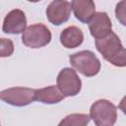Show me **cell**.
Listing matches in <instances>:
<instances>
[{
  "label": "cell",
  "mask_w": 126,
  "mask_h": 126,
  "mask_svg": "<svg viewBox=\"0 0 126 126\" xmlns=\"http://www.w3.org/2000/svg\"><path fill=\"white\" fill-rule=\"evenodd\" d=\"M72 4L68 1H52L46 8L47 20L54 26H60L66 23L71 15Z\"/></svg>",
  "instance_id": "obj_7"
},
{
  "label": "cell",
  "mask_w": 126,
  "mask_h": 126,
  "mask_svg": "<svg viewBox=\"0 0 126 126\" xmlns=\"http://www.w3.org/2000/svg\"><path fill=\"white\" fill-rule=\"evenodd\" d=\"M71 4L75 17L82 23L89 24L95 15V5L92 0H74Z\"/></svg>",
  "instance_id": "obj_10"
},
{
  "label": "cell",
  "mask_w": 126,
  "mask_h": 126,
  "mask_svg": "<svg viewBox=\"0 0 126 126\" xmlns=\"http://www.w3.org/2000/svg\"><path fill=\"white\" fill-rule=\"evenodd\" d=\"M63 94L57 86H48L42 89L35 90V99L39 102L46 104L58 103L64 99Z\"/></svg>",
  "instance_id": "obj_12"
},
{
  "label": "cell",
  "mask_w": 126,
  "mask_h": 126,
  "mask_svg": "<svg viewBox=\"0 0 126 126\" xmlns=\"http://www.w3.org/2000/svg\"><path fill=\"white\" fill-rule=\"evenodd\" d=\"M115 16L118 22L126 27V0L120 1L115 7Z\"/></svg>",
  "instance_id": "obj_14"
},
{
  "label": "cell",
  "mask_w": 126,
  "mask_h": 126,
  "mask_svg": "<svg viewBox=\"0 0 126 126\" xmlns=\"http://www.w3.org/2000/svg\"><path fill=\"white\" fill-rule=\"evenodd\" d=\"M91 120L90 115L85 113H72L63 118L57 126H87Z\"/></svg>",
  "instance_id": "obj_13"
},
{
  "label": "cell",
  "mask_w": 126,
  "mask_h": 126,
  "mask_svg": "<svg viewBox=\"0 0 126 126\" xmlns=\"http://www.w3.org/2000/svg\"><path fill=\"white\" fill-rule=\"evenodd\" d=\"M51 32L43 24H34L28 27L22 34L23 43L31 48H40L51 41Z\"/></svg>",
  "instance_id": "obj_4"
},
{
  "label": "cell",
  "mask_w": 126,
  "mask_h": 126,
  "mask_svg": "<svg viewBox=\"0 0 126 126\" xmlns=\"http://www.w3.org/2000/svg\"><path fill=\"white\" fill-rule=\"evenodd\" d=\"M95 47L102 57L113 66H126V48L123 47L120 38L113 32L102 38L95 39Z\"/></svg>",
  "instance_id": "obj_1"
},
{
  "label": "cell",
  "mask_w": 126,
  "mask_h": 126,
  "mask_svg": "<svg viewBox=\"0 0 126 126\" xmlns=\"http://www.w3.org/2000/svg\"><path fill=\"white\" fill-rule=\"evenodd\" d=\"M89 30L95 39L102 38L112 32L111 21L105 12H97L89 23Z\"/></svg>",
  "instance_id": "obj_9"
},
{
  "label": "cell",
  "mask_w": 126,
  "mask_h": 126,
  "mask_svg": "<svg viewBox=\"0 0 126 126\" xmlns=\"http://www.w3.org/2000/svg\"><path fill=\"white\" fill-rule=\"evenodd\" d=\"M27 18L25 13L20 9L10 11L3 21L2 31L5 33L19 34L27 29Z\"/></svg>",
  "instance_id": "obj_8"
},
{
  "label": "cell",
  "mask_w": 126,
  "mask_h": 126,
  "mask_svg": "<svg viewBox=\"0 0 126 126\" xmlns=\"http://www.w3.org/2000/svg\"><path fill=\"white\" fill-rule=\"evenodd\" d=\"M90 117L96 126H113L117 119L116 106L107 99H98L92 104Z\"/></svg>",
  "instance_id": "obj_3"
},
{
  "label": "cell",
  "mask_w": 126,
  "mask_h": 126,
  "mask_svg": "<svg viewBox=\"0 0 126 126\" xmlns=\"http://www.w3.org/2000/svg\"><path fill=\"white\" fill-rule=\"evenodd\" d=\"M84 41V33L76 26H70L64 29L60 33V42L66 48H76Z\"/></svg>",
  "instance_id": "obj_11"
},
{
  "label": "cell",
  "mask_w": 126,
  "mask_h": 126,
  "mask_svg": "<svg viewBox=\"0 0 126 126\" xmlns=\"http://www.w3.org/2000/svg\"><path fill=\"white\" fill-rule=\"evenodd\" d=\"M14 52V44L13 41L9 38H1V48H0V56L7 57L12 55Z\"/></svg>",
  "instance_id": "obj_15"
},
{
  "label": "cell",
  "mask_w": 126,
  "mask_h": 126,
  "mask_svg": "<svg viewBox=\"0 0 126 126\" xmlns=\"http://www.w3.org/2000/svg\"><path fill=\"white\" fill-rule=\"evenodd\" d=\"M70 64L85 77H94L100 70V61L91 50H82L69 56Z\"/></svg>",
  "instance_id": "obj_2"
},
{
  "label": "cell",
  "mask_w": 126,
  "mask_h": 126,
  "mask_svg": "<svg viewBox=\"0 0 126 126\" xmlns=\"http://www.w3.org/2000/svg\"><path fill=\"white\" fill-rule=\"evenodd\" d=\"M118 107H119L120 110H122V112L124 114H126V95L120 100V102L118 104Z\"/></svg>",
  "instance_id": "obj_16"
},
{
  "label": "cell",
  "mask_w": 126,
  "mask_h": 126,
  "mask_svg": "<svg viewBox=\"0 0 126 126\" xmlns=\"http://www.w3.org/2000/svg\"><path fill=\"white\" fill-rule=\"evenodd\" d=\"M0 97L3 101L14 106H26L35 99V90L25 87L9 88L1 91Z\"/></svg>",
  "instance_id": "obj_5"
},
{
  "label": "cell",
  "mask_w": 126,
  "mask_h": 126,
  "mask_svg": "<svg viewBox=\"0 0 126 126\" xmlns=\"http://www.w3.org/2000/svg\"><path fill=\"white\" fill-rule=\"evenodd\" d=\"M57 87L64 96L77 95L82 89V82L72 68H63L57 76Z\"/></svg>",
  "instance_id": "obj_6"
}]
</instances>
